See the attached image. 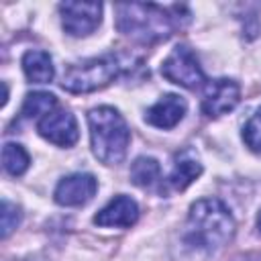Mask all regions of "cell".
<instances>
[{"instance_id":"6da1fadb","label":"cell","mask_w":261,"mask_h":261,"mask_svg":"<svg viewBox=\"0 0 261 261\" xmlns=\"http://www.w3.org/2000/svg\"><path fill=\"white\" fill-rule=\"evenodd\" d=\"M116 29L130 41L153 45L169 39L190 20V10L184 4L159 6L151 2L116 4Z\"/></svg>"},{"instance_id":"7a4b0ae2","label":"cell","mask_w":261,"mask_h":261,"mask_svg":"<svg viewBox=\"0 0 261 261\" xmlns=\"http://www.w3.org/2000/svg\"><path fill=\"white\" fill-rule=\"evenodd\" d=\"M237 230L228 206L218 198H200L190 206L184 241L192 251L216 253L226 247Z\"/></svg>"},{"instance_id":"3957f363","label":"cell","mask_w":261,"mask_h":261,"mask_svg":"<svg viewBox=\"0 0 261 261\" xmlns=\"http://www.w3.org/2000/svg\"><path fill=\"white\" fill-rule=\"evenodd\" d=\"M90 147L104 165H118L126 157L130 143V128L124 116L112 106H98L88 112Z\"/></svg>"},{"instance_id":"277c9868","label":"cell","mask_w":261,"mask_h":261,"mask_svg":"<svg viewBox=\"0 0 261 261\" xmlns=\"http://www.w3.org/2000/svg\"><path fill=\"white\" fill-rule=\"evenodd\" d=\"M120 73V63L116 57H94L82 63L69 65L61 77V88L71 94H90L106 88Z\"/></svg>"},{"instance_id":"5b68a950","label":"cell","mask_w":261,"mask_h":261,"mask_svg":"<svg viewBox=\"0 0 261 261\" xmlns=\"http://www.w3.org/2000/svg\"><path fill=\"white\" fill-rule=\"evenodd\" d=\"M161 75L167 82L188 90H196L206 82L200 61L188 45H175L169 51V55L161 61Z\"/></svg>"},{"instance_id":"8992f818","label":"cell","mask_w":261,"mask_h":261,"mask_svg":"<svg viewBox=\"0 0 261 261\" xmlns=\"http://www.w3.org/2000/svg\"><path fill=\"white\" fill-rule=\"evenodd\" d=\"M102 10L100 2H61V27L71 37H88L100 27Z\"/></svg>"},{"instance_id":"52a82bcc","label":"cell","mask_w":261,"mask_h":261,"mask_svg":"<svg viewBox=\"0 0 261 261\" xmlns=\"http://www.w3.org/2000/svg\"><path fill=\"white\" fill-rule=\"evenodd\" d=\"M37 130L45 141H49L57 147H63V149L73 147L80 139L77 120L65 108H57V110L49 112L47 116H43L37 122Z\"/></svg>"},{"instance_id":"ba28073f","label":"cell","mask_w":261,"mask_h":261,"mask_svg":"<svg viewBox=\"0 0 261 261\" xmlns=\"http://www.w3.org/2000/svg\"><path fill=\"white\" fill-rule=\"evenodd\" d=\"M241 100V86L234 80L218 77L206 84L202 96V112L210 118H218L230 112Z\"/></svg>"},{"instance_id":"9c48e42d","label":"cell","mask_w":261,"mask_h":261,"mask_svg":"<svg viewBox=\"0 0 261 261\" xmlns=\"http://www.w3.org/2000/svg\"><path fill=\"white\" fill-rule=\"evenodd\" d=\"M98 192V179L92 173H69L61 177L53 190V200L59 206H84Z\"/></svg>"},{"instance_id":"30bf717a","label":"cell","mask_w":261,"mask_h":261,"mask_svg":"<svg viewBox=\"0 0 261 261\" xmlns=\"http://www.w3.org/2000/svg\"><path fill=\"white\" fill-rule=\"evenodd\" d=\"M139 220V204L124 194L114 196L94 216V224L106 228H130Z\"/></svg>"},{"instance_id":"8fae6325","label":"cell","mask_w":261,"mask_h":261,"mask_svg":"<svg viewBox=\"0 0 261 261\" xmlns=\"http://www.w3.org/2000/svg\"><path fill=\"white\" fill-rule=\"evenodd\" d=\"M188 112V102L177 96V94H163L153 106L147 108L145 112V122L155 126V128H163L169 130L175 124L181 122V118Z\"/></svg>"},{"instance_id":"7c38bea8","label":"cell","mask_w":261,"mask_h":261,"mask_svg":"<svg viewBox=\"0 0 261 261\" xmlns=\"http://www.w3.org/2000/svg\"><path fill=\"white\" fill-rule=\"evenodd\" d=\"M200 175H202V163H200V159L196 157L194 151L186 149V151H181V153L175 155L173 167H171V171L167 175V184H169L171 190L184 192Z\"/></svg>"},{"instance_id":"4fadbf2b","label":"cell","mask_w":261,"mask_h":261,"mask_svg":"<svg viewBox=\"0 0 261 261\" xmlns=\"http://www.w3.org/2000/svg\"><path fill=\"white\" fill-rule=\"evenodd\" d=\"M20 63H22V71H24L27 80L33 84H49L55 75L53 59L43 49H29L22 55Z\"/></svg>"},{"instance_id":"5bb4252c","label":"cell","mask_w":261,"mask_h":261,"mask_svg":"<svg viewBox=\"0 0 261 261\" xmlns=\"http://www.w3.org/2000/svg\"><path fill=\"white\" fill-rule=\"evenodd\" d=\"M128 175H130V181L137 188L149 190V188L159 184V179H161V165H159V161L155 157L143 155V157H137L133 161Z\"/></svg>"},{"instance_id":"9a60e30c","label":"cell","mask_w":261,"mask_h":261,"mask_svg":"<svg viewBox=\"0 0 261 261\" xmlns=\"http://www.w3.org/2000/svg\"><path fill=\"white\" fill-rule=\"evenodd\" d=\"M57 106V98L51 92H31L24 96L20 114L24 118H37V116H47L49 112H53Z\"/></svg>"},{"instance_id":"2e32d148","label":"cell","mask_w":261,"mask_h":261,"mask_svg":"<svg viewBox=\"0 0 261 261\" xmlns=\"http://www.w3.org/2000/svg\"><path fill=\"white\" fill-rule=\"evenodd\" d=\"M2 165L4 171L10 175H22L29 165H31V157L27 153V149L18 143H4L2 147Z\"/></svg>"},{"instance_id":"e0dca14e","label":"cell","mask_w":261,"mask_h":261,"mask_svg":"<svg viewBox=\"0 0 261 261\" xmlns=\"http://www.w3.org/2000/svg\"><path fill=\"white\" fill-rule=\"evenodd\" d=\"M243 141L245 145L255 151V153H261V108H257L251 118L245 122L243 126Z\"/></svg>"},{"instance_id":"ac0fdd59","label":"cell","mask_w":261,"mask_h":261,"mask_svg":"<svg viewBox=\"0 0 261 261\" xmlns=\"http://www.w3.org/2000/svg\"><path fill=\"white\" fill-rule=\"evenodd\" d=\"M20 208L14 204V202H10V200H2V210H0V237L2 239H6L16 226H18V222H20Z\"/></svg>"},{"instance_id":"d6986e66","label":"cell","mask_w":261,"mask_h":261,"mask_svg":"<svg viewBox=\"0 0 261 261\" xmlns=\"http://www.w3.org/2000/svg\"><path fill=\"white\" fill-rule=\"evenodd\" d=\"M257 232L261 234V210H259V214H257Z\"/></svg>"},{"instance_id":"ffe728a7","label":"cell","mask_w":261,"mask_h":261,"mask_svg":"<svg viewBox=\"0 0 261 261\" xmlns=\"http://www.w3.org/2000/svg\"><path fill=\"white\" fill-rule=\"evenodd\" d=\"M20 261H45L43 257H29V259H20Z\"/></svg>"}]
</instances>
